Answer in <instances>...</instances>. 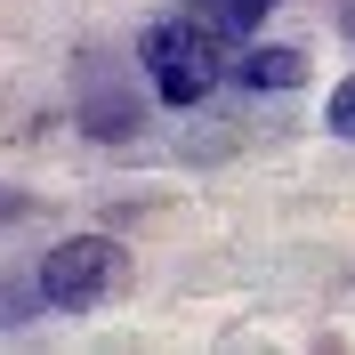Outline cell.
<instances>
[{
	"label": "cell",
	"mask_w": 355,
	"mask_h": 355,
	"mask_svg": "<svg viewBox=\"0 0 355 355\" xmlns=\"http://www.w3.org/2000/svg\"><path fill=\"white\" fill-rule=\"evenodd\" d=\"M73 105H81V130L105 137V146H130V137L146 130V97H137V89L113 73V57H97V49L73 57Z\"/></svg>",
	"instance_id": "cell-3"
},
{
	"label": "cell",
	"mask_w": 355,
	"mask_h": 355,
	"mask_svg": "<svg viewBox=\"0 0 355 355\" xmlns=\"http://www.w3.org/2000/svg\"><path fill=\"white\" fill-rule=\"evenodd\" d=\"M226 81H243V89H299V81H307V49H283V41H266V49H234Z\"/></svg>",
	"instance_id": "cell-4"
},
{
	"label": "cell",
	"mask_w": 355,
	"mask_h": 355,
	"mask_svg": "<svg viewBox=\"0 0 355 355\" xmlns=\"http://www.w3.org/2000/svg\"><path fill=\"white\" fill-rule=\"evenodd\" d=\"M113 283H121V250H113L105 234H65V243L41 259V275H33L41 307H57V315H89Z\"/></svg>",
	"instance_id": "cell-2"
},
{
	"label": "cell",
	"mask_w": 355,
	"mask_h": 355,
	"mask_svg": "<svg viewBox=\"0 0 355 355\" xmlns=\"http://www.w3.org/2000/svg\"><path fill=\"white\" fill-rule=\"evenodd\" d=\"M331 130H339V137L355 146V73H347V81L331 89Z\"/></svg>",
	"instance_id": "cell-6"
},
{
	"label": "cell",
	"mask_w": 355,
	"mask_h": 355,
	"mask_svg": "<svg viewBox=\"0 0 355 355\" xmlns=\"http://www.w3.org/2000/svg\"><path fill=\"white\" fill-rule=\"evenodd\" d=\"M137 65H146V81H154L162 105H202V97L226 81V65H234V41H226V33H210V24L186 8V17L146 24Z\"/></svg>",
	"instance_id": "cell-1"
},
{
	"label": "cell",
	"mask_w": 355,
	"mask_h": 355,
	"mask_svg": "<svg viewBox=\"0 0 355 355\" xmlns=\"http://www.w3.org/2000/svg\"><path fill=\"white\" fill-rule=\"evenodd\" d=\"M17 218H33V194H8L0 186V226H17Z\"/></svg>",
	"instance_id": "cell-7"
},
{
	"label": "cell",
	"mask_w": 355,
	"mask_h": 355,
	"mask_svg": "<svg viewBox=\"0 0 355 355\" xmlns=\"http://www.w3.org/2000/svg\"><path fill=\"white\" fill-rule=\"evenodd\" d=\"M339 33H347V41H355V0H347V8H339Z\"/></svg>",
	"instance_id": "cell-8"
},
{
	"label": "cell",
	"mask_w": 355,
	"mask_h": 355,
	"mask_svg": "<svg viewBox=\"0 0 355 355\" xmlns=\"http://www.w3.org/2000/svg\"><path fill=\"white\" fill-rule=\"evenodd\" d=\"M275 8H283V0H194V17L210 24V33H226L234 49H243L250 33H259V24L275 17Z\"/></svg>",
	"instance_id": "cell-5"
}]
</instances>
